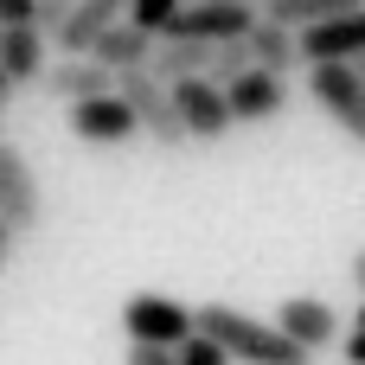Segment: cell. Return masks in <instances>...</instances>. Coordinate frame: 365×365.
Segmentation results:
<instances>
[{
  "instance_id": "1",
  "label": "cell",
  "mask_w": 365,
  "mask_h": 365,
  "mask_svg": "<svg viewBox=\"0 0 365 365\" xmlns=\"http://www.w3.org/2000/svg\"><path fill=\"white\" fill-rule=\"evenodd\" d=\"M192 321H199L212 340H225V353H231L237 365H314L308 346H295L276 321H250L244 308L205 302V308H192Z\"/></svg>"
},
{
  "instance_id": "2",
  "label": "cell",
  "mask_w": 365,
  "mask_h": 365,
  "mask_svg": "<svg viewBox=\"0 0 365 365\" xmlns=\"http://www.w3.org/2000/svg\"><path fill=\"white\" fill-rule=\"evenodd\" d=\"M115 90L128 96V109H135L141 135H154L160 148H186V141H192V135H186V122H180L173 83H167L154 64H128V71H115Z\"/></svg>"
},
{
  "instance_id": "3",
  "label": "cell",
  "mask_w": 365,
  "mask_h": 365,
  "mask_svg": "<svg viewBox=\"0 0 365 365\" xmlns=\"http://www.w3.org/2000/svg\"><path fill=\"white\" fill-rule=\"evenodd\" d=\"M308 96L340 122L346 141L365 148V77L346 64V58H314V64H308Z\"/></svg>"
},
{
  "instance_id": "4",
  "label": "cell",
  "mask_w": 365,
  "mask_h": 365,
  "mask_svg": "<svg viewBox=\"0 0 365 365\" xmlns=\"http://www.w3.org/2000/svg\"><path fill=\"white\" fill-rule=\"evenodd\" d=\"M167 83H173L180 122H186V135H192V141H225V135L237 128V115H231V96H225V83H218V77H205V71H186V77H167Z\"/></svg>"
},
{
  "instance_id": "5",
  "label": "cell",
  "mask_w": 365,
  "mask_h": 365,
  "mask_svg": "<svg viewBox=\"0 0 365 365\" xmlns=\"http://www.w3.org/2000/svg\"><path fill=\"white\" fill-rule=\"evenodd\" d=\"M71 135L90 141V148H122L128 135H141V122H135L122 90H96V96L71 103Z\"/></svg>"
},
{
  "instance_id": "6",
  "label": "cell",
  "mask_w": 365,
  "mask_h": 365,
  "mask_svg": "<svg viewBox=\"0 0 365 365\" xmlns=\"http://www.w3.org/2000/svg\"><path fill=\"white\" fill-rule=\"evenodd\" d=\"M122 327H128V340H160V346H180L199 321H192V308H180L173 295L141 289V295H128V302H122Z\"/></svg>"
},
{
  "instance_id": "7",
  "label": "cell",
  "mask_w": 365,
  "mask_h": 365,
  "mask_svg": "<svg viewBox=\"0 0 365 365\" xmlns=\"http://www.w3.org/2000/svg\"><path fill=\"white\" fill-rule=\"evenodd\" d=\"M0 218H6L19 237H32L38 218H45V192H38V180H32L26 154L6 148V141H0Z\"/></svg>"
},
{
  "instance_id": "8",
  "label": "cell",
  "mask_w": 365,
  "mask_h": 365,
  "mask_svg": "<svg viewBox=\"0 0 365 365\" xmlns=\"http://www.w3.org/2000/svg\"><path fill=\"white\" fill-rule=\"evenodd\" d=\"M225 96H231V115L237 122H276L282 109H289V77L282 71H263V64H244L231 83H225Z\"/></svg>"
},
{
  "instance_id": "9",
  "label": "cell",
  "mask_w": 365,
  "mask_h": 365,
  "mask_svg": "<svg viewBox=\"0 0 365 365\" xmlns=\"http://www.w3.org/2000/svg\"><path fill=\"white\" fill-rule=\"evenodd\" d=\"M38 90H45V96H58V103L71 109V103L96 96V90H115V71H109V64H96L90 51H64L58 64H45Z\"/></svg>"
},
{
  "instance_id": "10",
  "label": "cell",
  "mask_w": 365,
  "mask_h": 365,
  "mask_svg": "<svg viewBox=\"0 0 365 365\" xmlns=\"http://www.w3.org/2000/svg\"><path fill=\"white\" fill-rule=\"evenodd\" d=\"M257 19V6H237V0H199V6H180L167 19V32L180 38H244Z\"/></svg>"
},
{
  "instance_id": "11",
  "label": "cell",
  "mask_w": 365,
  "mask_h": 365,
  "mask_svg": "<svg viewBox=\"0 0 365 365\" xmlns=\"http://www.w3.org/2000/svg\"><path fill=\"white\" fill-rule=\"evenodd\" d=\"M295 38H302V64H314V58H359L365 51V6L334 13V19H314Z\"/></svg>"
},
{
  "instance_id": "12",
  "label": "cell",
  "mask_w": 365,
  "mask_h": 365,
  "mask_svg": "<svg viewBox=\"0 0 365 365\" xmlns=\"http://www.w3.org/2000/svg\"><path fill=\"white\" fill-rule=\"evenodd\" d=\"M276 327L295 340V346H308V353H321L334 334H340V314L327 308V302H308V295H289L282 308H276Z\"/></svg>"
},
{
  "instance_id": "13",
  "label": "cell",
  "mask_w": 365,
  "mask_h": 365,
  "mask_svg": "<svg viewBox=\"0 0 365 365\" xmlns=\"http://www.w3.org/2000/svg\"><path fill=\"white\" fill-rule=\"evenodd\" d=\"M244 51H250V64H263V71H295L302 64V38H295V26H282V19H250V32H244Z\"/></svg>"
},
{
  "instance_id": "14",
  "label": "cell",
  "mask_w": 365,
  "mask_h": 365,
  "mask_svg": "<svg viewBox=\"0 0 365 365\" xmlns=\"http://www.w3.org/2000/svg\"><path fill=\"white\" fill-rule=\"evenodd\" d=\"M0 71L13 77V90L19 83H38L45 77V26H0Z\"/></svg>"
},
{
  "instance_id": "15",
  "label": "cell",
  "mask_w": 365,
  "mask_h": 365,
  "mask_svg": "<svg viewBox=\"0 0 365 365\" xmlns=\"http://www.w3.org/2000/svg\"><path fill=\"white\" fill-rule=\"evenodd\" d=\"M148 51H154V32H148V26H135L128 13H122V19H109V26L96 32V45H90V58H96V64H109V71L148 64Z\"/></svg>"
},
{
  "instance_id": "16",
  "label": "cell",
  "mask_w": 365,
  "mask_h": 365,
  "mask_svg": "<svg viewBox=\"0 0 365 365\" xmlns=\"http://www.w3.org/2000/svg\"><path fill=\"white\" fill-rule=\"evenodd\" d=\"M122 13H128V0H77L51 38H58V51H90V45H96V32H103L109 19H122Z\"/></svg>"
},
{
  "instance_id": "17",
  "label": "cell",
  "mask_w": 365,
  "mask_h": 365,
  "mask_svg": "<svg viewBox=\"0 0 365 365\" xmlns=\"http://www.w3.org/2000/svg\"><path fill=\"white\" fill-rule=\"evenodd\" d=\"M353 6H365V0H269L263 13L302 32V26H314V19H334V13H353Z\"/></svg>"
},
{
  "instance_id": "18",
  "label": "cell",
  "mask_w": 365,
  "mask_h": 365,
  "mask_svg": "<svg viewBox=\"0 0 365 365\" xmlns=\"http://www.w3.org/2000/svg\"><path fill=\"white\" fill-rule=\"evenodd\" d=\"M180 365H237V359L225 353V340H212L205 327H192V334L180 340Z\"/></svg>"
},
{
  "instance_id": "19",
  "label": "cell",
  "mask_w": 365,
  "mask_h": 365,
  "mask_svg": "<svg viewBox=\"0 0 365 365\" xmlns=\"http://www.w3.org/2000/svg\"><path fill=\"white\" fill-rule=\"evenodd\" d=\"M180 6H186V0H128V19L148 26V32H167V19H173Z\"/></svg>"
},
{
  "instance_id": "20",
  "label": "cell",
  "mask_w": 365,
  "mask_h": 365,
  "mask_svg": "<svg viewBox=\"0 0 365 365\" xmlns=\"http://www.w3.org/2000/svg\"><path fill=\"white\" fill-rule=\"evenodd\" d=\"M128 365H180V346H160V340H128Z\"/></svg>"
},
{
  "instance_id": "21",
  "label": "cell",
  "mask_w": 365,
  "mask_h": 365,
  "mask_svg": "<svg viewBox=\"0 0 365 365\" xmlns=\"http://www.w3.org/2000/svg\"><path fill=\"white\" fill-rule=\"evenodd\" d=\"M38 26V0H0V26Z\"/></svg>"
},
{
  "instance_id": "22",
  "label": "cell",
  "mask_w": 365,
  "mask_h": 365,
  "mask_svg": "<svg viewBox=\"0 0 365 365\" xmlns=\"http://www.w3.org/2000/svg\"><path fill=\"white\" fill-rule=\"evenodd\" d=\"M71 6H77V0H38V26H45V32H58Z\"/></svg>"
},
{
  "instance_id": "23",
  "label": "cell",
  "mask_w": 365,
  "mask_h": 365,
  "mask_svg": "<svg viewBox=\"0 0 365 365\" xmlns=\"http://www.w3.org/2000/svg\"><path fill=\"white\" fill-rule=\"evenodd\" d=\"M346 365H365V295H359V327L346 334Z\"/></svg>"
},
{
  "instance_id": "24",
  "label": "cell",
  "mask_w": 365,
  "mask_h": 365,
  "mask_svg": "<svg viewBox=\"0 0 365 365\" xmlns=\"http://www.w3.org/2000/svg\"><path fill=\"white\" fill-rule=\"evenodd\" d=\"M13 244H19V231H13V225H6V218H0V269H6V263H13Z\"/></svg>"
},
{
  "instance_id": "25",
  "label": "cell",
  "mask_w": 365,
  "mask_h": 365,
  "mask_svg": "<svg viewBox=\"0 0 365 365\" xmlns=\"http://www.w3.org/2000/svg\"><path fill=\"white\" fill-rule=\"evenodd\" d=\"M353 289H359V295H365V250H359V257H353Z\"/></svg>"
},
{
  "instance_id": "26",
  "label": "cell",
  "mask_w": 365,
  "mask_h": 365,
  "mask_svg": "<svg viewBox=\"0 0 365 365\" xmlns=\"http://www.w3.org/2000/svg\"><path fill=\"white\" fill-rule=\"evenodd\" d=\"M6 96H13V77H6V71H0V103H6Z\"/></svg>"
},
{
  "instance_id": "27",
  "label": "cell",
  "mask_w": 365,
  "mask_h": 365,
  "mask_svg": "<svg viewBox=\"0 0 365 365\" xmlns=\"http://www.w3.org/2000/svg\"><path fill=\"white\" fill-rule=\"evenodd\" d=\"M346 64H353V71H359V77H365V51H359V58H346Z\"/></svg>"
},
{
  "instance_id": "28",
  "label": "cell",
  "mask_w": 365,
  "mask_h": 365,
  "mask_svg": "<svg viewBox=\"0 0 365 365\" xmlns=\"http://www.w3.org/2000/svg\"><path fill=\"white\" fill-rule=\"evenodd\" d=\"M237 6H257V13H263V6H269V0H237Z\"/></svg>"
}]
</instances>
